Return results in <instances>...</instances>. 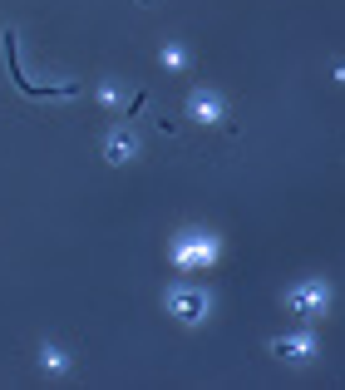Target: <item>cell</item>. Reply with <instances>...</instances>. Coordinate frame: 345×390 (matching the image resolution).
<instances>
[{
    "mask_svg": "<svg viewBox=\"0 0 345 390\" xmlns=\"http://www.w3.org/2000/svg\"><path fill=\"white\" fill-rule=\"evenodd\" d=\"M198 247H178L173 257L182 262V267H193V262H207V257H217V243H202V237H193Z\"/></svg>",
    "mask_w": 345,
    "mask_h": 390,
    "instance_id": "6da1fadb",
    "label": "cell"
},
{
    "mask_svg": "<svg viewBox=\"0 0 345 390\" xmlns=\"http://www.w3.org/2000/svg\"><path fill=\"white\" fill-rule=\"evenodd\" d=\"M193 109H198L202 119H217V99H207V94H198V99H193Z\"/></svg>",
    "mask_w": 345,
    "mask_h": 390,
    "instance_id": "7a4b0ae2",
    "label": "cell"
}]
</instances>
